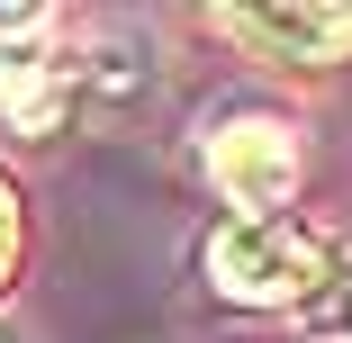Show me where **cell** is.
I'll return each instance as SVG.
<instances>
[{"mask_svg": "<svg viewBox=\"0 0 352 343\" xmlns=\"http://www.w3.org/2000/svg\"><path fill=\"white\" fill-rule=\"evenodd\" d=\"M208 280L235 307H316L334 280V244L298 217H226L208 235Z\"/></svg>", "mask_w": 352, "mask_h": 343, "instance_id": "1", "label": "cell"}, {"mask_svg": "<svg viewBox=\"0 0 352 343\" xmlns=\"http://www.w3.org/2000/svg\"><path fill=\"white\" fill-rule=\"evenodd\" d=\"M208 181H217L244 217H280L298 199V135H289V118H262V109L217 118V135H208Z\"/></svg>", "mask_w": 352, "mask_h": 343, "instance_id": "2", "label": "cell"}, {"mask_svg": "<svg viewBox=\"0 0 352 343\" xmlns=\"http://www.w3.org/2000/svg\"><path fill=\"white\" fill-rule=\"evenodd\" d=\"M226 36L253 45V54H280V63H334L352 54V10L334 0H289V10H226Z\"/></svg>", "mask_w": 352, "mask_h": 343, "instance_id": "3", "label": "cell"}, {"mask_svg": "<svg viewBox=\"0 0 352 343\" xmlns=\"http://www.w3.org/2000/svg\"><path fill=\"white\" fill-rule=\"evenodd\" d=\"M316 316H325V343H352V262H334V280H325Z\"/></svg>", "mask_w": 352, "mask_h": 343, "instance_id": "4", "label": "cell"}, {"mask_svg": "<svg viewBox=\"0 0 352 343\" xmlns=\"http://www.w3.org/2000/svg\"><path fill=\"white\" fill-rule=\"evenodd\" d=\"M19 235H28L19 226V190H10V172H0V289L19 280Z\"/></svg>", "mask_w": 352, "mask_h": 343, "instance_id": "5", "label": "cell"}, {"mask_svg": "<svg viewBox=\"0 0 352 343\" xmlns=\"http://www.w3.org/2000/svg\"><path fill=\"white\" fill-rule=\"evenodd\" d=\"M316 343H325V334H316Z\"/></svg>", "mask_w": 352, "mask_h": 343, "instance_id": "6", "label": "cell"}]
</instances>
